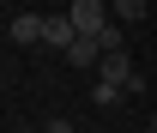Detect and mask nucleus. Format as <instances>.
<instances>
[{
    "instance_id": "9d476101",
    "label": "nucleus",
    "mask_w": 157,
    "mask_h": 133,
    "mask_svg": "<svg viewBox=\"0 0 157 133\" xmlns=\"http://www.w3.org/2000/svg\"><path fill=\"white\" fill-rule=\"evenodd\" d=\"M151 133H157V115H151Z\"/></svg>"
},
{
    "instance_id": "f257e3e1",
    "label": "nucleus",
    "mask_w": 157,
    "mask_h": 133,
    "mask_svg": "<svg viewBox=\"0 0 157 133\" xmlns=\"http://www.w3.org/2000/svg\"><path fill=\"white\" fill-rule=\"evenodd\" d=\"M97 73L109 79V85H121V91H127V85L139 79V67H133V55H127V49H103V61H97Z\"/></svg>"
},
{
    "instance_id": "423d86ee",
    "label": "nucleus",
    "mask_w": 157,
    "mask_h": 133,
    "mask_svg": "<svg viewBox=\"0 0 157 133\" xmlns=\"http://www.w3.org/2000/svg\"><path fill=\"white\" fill-rule=\"evenodd\" d=\"M109 6H115V18H121V24H139L145 12H151V0H109Z\"/></svg>"
},
{
    "instance_id": "1a4fd4ad",
    "label": "nucleus",
    "mask_w": 157,
    "mask_h": 133,
    "mask_svg": "<svg viewBox=\"0 0 157 133\" xmlns=\"http://www.w3.org/2000/svg\"><path fill=\"white\" fill-rule=\"evenodd\" d=\"M42 133H73V121H67V115H55V121H42Z\"/></svg>"
},
{
    "instance_id": "39448f33",
    "label": "nucleus",
    "mask_w": 157,
    "mask_h": 133,
    "mask_svg": "<svg viewBox=\"0 0 157 133\" xmlns=\"http://www.w3.org/2000/svg\"><path fill=\"white\" fill-rule=\"evenodd\" d=\"M12 42H18V49H36L42 42V18L36 12H18V18H12Z\"/></svg>"
},
{
    "instance_id": "6e6552de",
    "label": "nucleus",
    "mask_w": 157,
    "mask_h": 133,
    "mask_svg": "<svg viewBox=\"0 0 157 133\" xmlns=\"http://www.w3.org/2000/svg\"><path fill=\"white\" fill-rule=\"evenodd\" d=\"M97 37H103V49H127V37H121V24H103Z\"/></svg>"
},
{
    "instance_id": "7ed1b4c3",
    "label": "nucleus",
    "mask_w": 157,
    "mask_h": 133,
    "mask_svg": "<svg viewBox=\"0 0 157 133\" xmlns=\"http://www.w3.org/2000/svg\"><path fill=\"white\" fill-rule=\"evenodd\" d=\"M42 42H48V49H73V42H78L73 12H55V18H42Z\"/></svg>"
},
{
    "instance_id": "0eeeda50",
    "label": "nucleus",
    "mask_w": 157,
    "mask_h": 133,
    "mask_svg": "<svg viewBox=\"0 0 157 133\" xmlns=\"http://www.w3.org/2000/svg\"><path fill=\"white\" fill-rule=\"evenodd\" d=\"M91 103H103V109H115V103H127V91H121V85H109V79H97V91H91Z\"/></svg>"
},
{
    "instance_id": "20e7f679",
    "label": "nucleus",
    "mask_w": 157,
    "mask_h": 133,
    "mask_svg": "<svg viewBox=\"0 0 157 133\" xmlns=\"http://www.w3.org/2000/svg\"><path fill=\"white\" fill-rule=\"evenodd\" d=\"M67 61H73V67H97L103 61V37H85V30H78V42L67 49Z\"/></svg>"
},
{
    "instance_id": "9b49d317",
    "label": "nucleus",
    "mask_w": 157,
    "mask_h": 133,
    "mask_svg": "<svg viewBox=\"0 0 157 133\" xmlns=\"http://www.w3.org/2000/svg\"><path fill=\"white\" fill-rule=\"evenodd\" d=\"M18 133H30V127H18Z\"/></svg>"
},
{
    "instance_id": "f03ea898",
    "label": "nucleus",
    "mask_w": 157,
    "mask_h": 133,
    "mask_svg": "<svg viewBox=\"0 0 157 133\" xmlns=\"http://www.w3.org/2000/svg\"><path fill=\"white\" fill-rule=\"evenodd\" d=\"M67 12H73V24L85 30V37H97L103 24H109V0H73Z\"/></svg>"
}]
</instances>
